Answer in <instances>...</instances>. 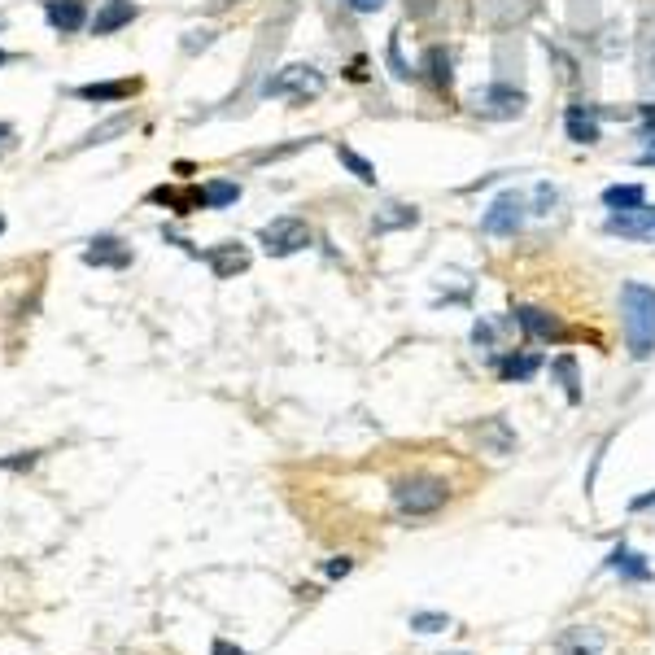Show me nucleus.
<instances>
[{"label": "nucleus", "mask_w": 655, "mask_h": 655, "mask_svg": "<svg viewBox=\"0 0 655 655\" xmlns=\"http://www.w3.org/2000/svg\"><path fill=\"white\" fill-rule=\"evenodd\" d=\"M621 324H625V345L634 359H651L655 354V289L651 284L629 280L621 289Z\"/></svg>", "instance_id": "1"}, {"label": "nucleus", "mask_w": 655, "mask_h": 655, "mask_svg": "<svg viewBox=\"0 0 655 655\" xmlns=\"http://www.w3.org/2000/svg\"><path fill=\"white\" fill-rule=\"evenodd\" d=\"M446 494H450L446 481H437V476H411V481L393 485V507L402 516H433L446 503Z\"/></svg>", "instance_id": "2"}, {"label": "nucleus", "mask_w": 655, "mask_h": 655, "mask_svg": "<svg viewBox=\"0 0 655 655\" xmlns=\"http://www.w3.org/2000/svg\"><path fill=\"white\" fill-rule=\"evenodd\" d=\"M258 241L271 258H289V254H297V249L311 245V228H306V219H297V214H280V219L262 223Z\"/></svg>", "instance_id": "3"}, {"label": "nucleus", "mask_w": 655, "mask_h": 655, "mask_svg": "<svg viewBox=\"0 0 655 655\" xmlns=\"http://www.w3.org/2000/svg\"><path fill=\"white\" fill-rule=\"evenodd\" d=\"M324 92V75L315 66L297 62V66H284L276 79L262 83V97H293V101H306V97H319Z\"/></svg>", "instance_id": "4"}, {"label": "nucleus", "mask_w": 655, "mask_h": 655, "mask_svg": "<svg viewBox=\"0 0 655 655\" xmlns=\"http://www.w3.org/2000/svg\"><path fill=\"white\" fill-rule=\"evenodd\" d=\"M612 236H625V241H642V245H655V206L642 201L638 210H612L603 223Z\"/></svg>", "instance_id": "5"}, {"label": "nucleus", "mask_w": 655, "mask_h": 655, "mask_svg": "<svg viewBox=\"0 0 655 655\" xmlns=\"http://www.w3.org/2000/svg\"><path fill=\"white\" fill-rule=\"evenodd\" d=\"M524 193H516V188H507L503 197L494 201L490 210H485V219H481V228L490 232V236H516L520 232V223H524Z\"/></svg>", "instance_id": "6"}, {"label": "nucleus", "mask_w": 655, "mask_h": 655, "mask_svg": "<svg viewBox=\"0 0 655 655\" xmlns=\"http://www.w3.org/2000/svg\"><path fill=\"white\" fill-rule=\"evenodd\" d=\"M476 110L490 114V118H520L524 114V92L520 88H507V83H494L476 97Z\"/></svg>", "instance_id": "7"}, {"label": "nucleus", "mask_w": 655, "mask_h": 655, "mask_svg": "<svg viewBox=\"0 0 655 655\" xmlns=\"http://www.w3.org/2000/svg\"><path fill=\"white\" fill-rule=\"evenodd\" d=\"M206 262L219 280H232V276H241V271H249V249L241 241H223V245L206 249Z\"/></svg>", "instance_id": "8"}, {"label": "nucleus", "mask_w": 655, "mask_h": 655, "mask_svg": "<svg viewBox=\"0 0 655 655\" xmlns=\"http://www.w3.org/2000/svg\"><path fill=\"white\" fill-rule=\"evenodd\" d=\"M44 18H49L53 31L75 35L88 22V9H83V0H44Z\"/></svg>", "instance_id": "9"}, {"label": "nucleus", "mask_w": 655, "mask_h": 655, "mask_svg": "<svg viewBox=\"0 0 655 655\" xmlns=\"http://www.w3.org/2000/svg\"><path fill=\"white\" fill-rule=\"evenodd\" d=\"M83 262H88V267H131V249L118 241V236H97V241L83 249Z\"/></svg>", "instance_id": "10"}, {"label": "nucleus", "mask_w": 655, "mask_h": 655, "mask_svg": "<svg viewBox=\"0 0 655 655\" xmlns=\"http://www.w3.org/2000/svg\"><path fill=\"white\" fill-rule=\"evenodd\" d=\"M140 9L131 5V0H105V5L97 9V18H92V35H114L136 22Z\"/></svg>", "instance_id": "11"}, {"label": "nucleus", "mask_w": 655, "mask_h": 655, "mask_svg": "<svg viewBox=\"0 0 655 655\" xmlns=\"http://www.w3.org/2000/svg\"><path fill=\"white\" fill-rule=\"evenodd\" d=\"M516 324L529 332V337H538V341H559V337H564V324H559L555 315L538 311V306H516Z\"/></svg>", "instance_id": "12"}, {"label": "nucleus", "mask_w": 655, "mask_h": 655, "mask_svg": "<svg viewBox=\"0 0 655 655\" xmlns=\"http://www.w3.org/2000/svg\"><path fill=\"white\" fill-rule=\"evenodd\" d=\"M136 88H140L136 79H110V83H83V88H75V97H79V101L110 105V101H127Z\"/></svg>", "instance_id": "13"}, {"label": "nucleus", "mask_w": 655, "mask_h": 655, "mask_svg": "<svg viewBox=\"0 0 655 655\" xmlns=\"http://www.w3.org/2000/svg\"><path fill=\"white\" fill-rule=\"evenodd\" d=\"M603 651V634L590 625H573L559 638V655H599Z\"/></svg>", "instance_id": "14"}, {"label": "nucleus", "mask_w": 655, "mask_h": 655, "mask_svg": "<svg viewBox=\"0 0 655 655\" xmlns=\"http://www.w3.org/2000/svg\"><path fill=\"white\" fill-rule=\"evenodd\" d=\"M415 223H420V210H415V206H402V201H389V206L376 210L372 228H376V232H393V228H415Z\"/></svg>", "instance_id": "15"}, {"label": "nucleus", "mask_w": 655, "mask_h": 655, "mask_svg": "<svg viewBox=\"0 0 655 655\" xmlns=\"http://www.w3.org/2000/svg\"><path fill=\"white\" fill-rule=\"evenodd\" d=\"M564 127H568V140H577V145H599V118H594L590 110H581V105L568 110Z\"/></svg>", "instance_id": "16"}, {"label": "nucleus", "mask_w": 655, "mask_h": 655, "mask_svg": "<svg viewBox=\"0 0 655 655\" xmlns=\"http://www.w3.org/2000/svg\"><path fill=\"white\" fill-rule=\"evenodd\" d=\"M607 568H612V573H621L625 581H647V577H651L647 559L634 555V551H629V546H616L612 559H607Z\"/></svg>", "instance_id": "17"}, {"label": "nucleus", "mask_w": 655, "mask_h": 655, "mask_svg": "<svg viewBox=\"0 0 655 655\" xmlns=\"http://www.w3.org/2000/svg\"><path fill=\"white\" fill-rule=\"evenodd\" d=\"M642 201H647V188H642V184H612V188H603V206L607 210H638Z\"/></svg>", "instance_id": "18"}, {"label": "nucleus", "mask_w": 655, "mask_h": 655, "mask_svg": "<svg viewBox=\"0 0 655 655\" xmlns=\"http://www.w3.org/2000/svg\"><path fill=\"white\" fill-rule=\"evenodd\" d=\"M123 131H131V114H114V118H105V123H97L88 131V136L79 140V149H92V145H105V140H114V136H123Z\"/></svg>", "instance_id": "19"}, {"label": "nucleus", "mask_w": 655, "mask_h": 655, "mask_svg": "<svg viewBox=\"0 0 655 655\" xmlns=\"http://www.w3.org/2000/svg\"><path fill=\"white\" fill-rule=\"evenodd\" d=\"M206 193V210H228L232 201H241V184H232V180H214L201 188Z\"/></svg>", "instance_id": "20"}, {"label": "nucleus", "mask_w": 655, "mask_h": 655, "mask_svg": "<svg viewBox=\"0 0 655 655\" xmlns=\"http://www.w3.org/2000/svg\"><path fill=\"white\" fill-rule=\"evenodd\" d=\"M538 367H542L538 354H524V359H516V354H511V359L498 363V376H503V380H529L533 372H538Z\"/></svg>", "instance_id": "21"}, {"label": "nucleus", "mask_w": 655, "mask_h": 655, "mask_svg": "<svg viewBox=\"0 0 655 655\" xmlns=\"http://www.w3.org/2000/svg\"><path fill=\"white\" fill-rule=\"evenodd\" d=\"M337 158H341L345 166H350V175H354V180H363V184H376V166L367 162L363 153H354L350 145H337Z\"/></svg>", "instance_id": "22"}, {"label": "nucleus", "mask_w": 655, "mask_h": 655, "mask_svg": "<svg viewBox=\"0 0 655 655\" xmlns=\"http://www.w3.org/2000/svg\"><path fill=\"white\" fill-rule=\"evenodd\" d=\"M476 437H481V442H494V455H507L511 442H516V437L507 433V424H503V420H490Z\"/></svg>", "instance_id": "23"}, {"label": "nucleus", "mask_w": 655, "mask_h": 655, "mask_svg": "<svg viewBox=\"0 0 655 655\" xmlns=\"http://www.w3.org/2000/svg\"><path fill=\"white\" fill-rule=\"evenodd\" d=\"M411 629L415 634H442V629H450V616L446 612H411Z\"/></svg>", "instance_id": "24"}, {"label": "nucleus", "mask_w": 655, "mask_h": 655, "mask_svg": "<svg viewBox=\"0 0 655 655\" xmlns=\"http://www.w3.org/2000/svg\"><path fill=\"white\" fill-rule=\"evenodd\" d=\"M555 372H559V380H564V389H568V398L577 402V363L573 359H555Z\"/></svg>", "instance_id": "25"}, {"label": "nucleus", "mask_w": 655, "mask_h": 655, "mask_svg": "<svg viewBox=\"0 0 655 655\" xmlns=\"http://www.w3.org/2000/svg\"><path fill=\"white\" fill-rule=\"evenodd\" d=\"M210 44H214V31H206V27L184 35V53H201V49H210Z\"/></svg>", "instance_id": "26"}, {"label": "nucleus", "mask_w": 655, "mask_h": 655, "mask_svg": "<svg viewBox=\"0 0 655 655\" xmlns=\"http://www.w3.org/2000/svg\"><path fill=\"white\" fill-rule=\"evenodd\" d=\"M389 66H393V75H398V79H407V75H411V70H407V66H402V53H398V40H389Z\"/></svg>", "instance_id": "27"}, {"label": "nucleus", "mask_w": 655, "mask_h": 655, "mask_svg": "<svg viewBox=\"0 0 655 655\" xmlns=\"http://www.w3.org/2000/svg\"><path fill=\"white\" fill-rule=\"evenodd\" d=\"M345 5H350L354 14H376V9H385V0H345Z\"/></svg>", "instance_id": "28"}, {"label": "nucleus", "mask_w": 655, "mask_h": 655, "mask_svg": "<svg viewBox=\"0 0 655 655\" xmlns=\"http://www.w3.org/2000/svg\"><path fill=\"white\" fill-rule=\"evenodd\" d=\"M35 455H14V459H0V468H9V472H18V468H31Z\"/></svg>", "instance_id": "29"}, {"label": "nucleus", "mask_w": 655, "mask_h": 655, "mask_svg": "<svg viewBox=\"0 0 655 655\" xmlns=\"http://www.w3.org/2000/svg\"><path fill=\"white\" fill-rule=\"evenodd\" d=\"M538 206H542L538 214H551V206H555V188H546V184L538 188Z\"/></svg>", "instance_id": "30"}, {"label": "nucleus", "mask_w": 655, "mask_h": 655, "mask_svg": "<svg viewBox=\"0 0 655 655\" xmlns=\"http://www.w3.org/2000/svg\"><path fill=\"white\" fill-rule=\"evenodd\" d=\"M350 568H354V564H350V559L341 555V559H332V564L324 568V573H328V577H345V573H350Z\"/></svg>", "instance_id": "31"}, {"label": "nucleus", "mask_w": 655, "mask_h": 655, "mask_svg": "<svg viewBox=\"0 0 655 655\" xmlns=\"http://www.w3.org/2000/svg\"><path fill=\"white\" fill-rule=\"evenodd\" d=\"M210 655H249V651H241V647H232V642H214V647H210Z\"/></svg>", "instance_id": "32"}, {"label": "nucleus", "mask_w": 655, "mask_h": 655, "mask_svg": "<svg viewBox=\"0 0 655 655\" xmlns=\"http://www.w3.org/2000/svg\"><path fill=\"white\" fill-rule=\"evenodd\" d=\"M638 166H655V145H651V149H642V153H638Z\"/></svg>", "instance_id": "33"}, {"label": "nucleus", "mask_w": 655, "mask_h": 655, "mask_svg": "<svg viewBox=\"0 0 655 655\" xmlns=\"http://www.w3.org/2000/svg\"><path fill=\"white\" fill-rule=\"evenodd\" d=\"M232 5H241V0H214L210 9H232Z\"/></svg>", "instance_id": "34"}, {"label": "nucleus", "mask_w": 655, "mask_h": 655, "mask_svg": "<svg viewBox=\"0 0 655 655\" xmlns=\"http://www.w3.org/2000/svg\"><path fill=\"white\" fill-rule=\"evenodd\" d=\"M5 62H9V53H5V49H0V66H5Z\"/></svg>", "instance_id": "35"}, {"label": "nucleus", "mask_w": 655, "mask_h": 655, "mask_svg": "<svg viewBox=\"0 0 655 655\" xmlns=\"http://www.w3.org/2000/svg\"><path fill=\"white\" fill-rule=\"evenodd\" d=\"M0 136H9V127H0Z\"/></svg>", "instance_id": "36"}, {"label": "nucleus", "mask_w": 655, "mask_h": 655, "mask_svg": "<svg viewBox=\"0 0 655 655\" xmlns=\"http://www.w3.org/2000/svg\"><path fill=\"white\" fill-rule=\"evenodd\" d=\"M0 232H5V219H0Z\"/></svg>", "instance_id": "37"}]
</instances>
